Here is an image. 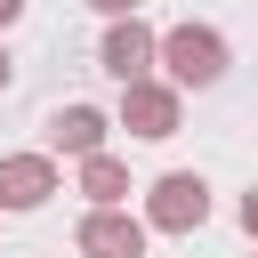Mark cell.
Wrapping results in <instances>:
<instances>
[{"label": "cell", "mask_w": 258, "mask_h": 258, "mask_svg": "<svg viewBox=\"0 0 258 258\" xmlns=\"http://www.w3.org/2000/svg\"><path fill=\"white\" fill-rule=\"evenodd\" d=\"M16 16H24V0H0V32H8V24H16Z\"/></svg>", "instance_id": "8fae6325"}, {"label": "cell", "mask_w": 258, "mask_h": 258, "mask_svg": "<svg viewBox=\"0 0 258 258\" xmlns=\"http://www.w3.org/2000/svg\"><path fill=\"white\" fill-rule=\"evenodd\" d=\"M242 234H250V242H258V185H250V194H242Z\"/></svg>", "instance_id": "30bf717a"}, {"label": "cell", "mask_w": 258, "mask_h": 258, "mask_svg": "<svg viewBox=\"0 0 258 258\" xmlns=\"http://www.w3.org/2000/svg\"><path fill=\"white\" fill-rule=\"evenodd\" d=\"M8 81H16V56H8V48H0V89H8Z\"/></svg>", "instance_id": "7c38bea8"}, {"label": "cell", "mask_w": 258, "mask_h": 258, "mask_svg": "<svg viewBox=\"0 0 258 258\" xmlns=\"http://www.w3.org/2000/svg\"><path fill=\"white\" fill-rule=\"evenodd\" d=\"M145 234H194L202 218H210V185L194 177V169H169V177H153L145 185Z\"/></svg>", "instance_id": "7a4b0ae2"}, {"label": "cell", "mask_w": 258, "mask_h": 258, "mask_svg": "<svg viewBox=\"0 0 258 258\" xmlns=\"http://www.w3.org/2000/svg\"><path fill=\"white\" fill-rule=\"evenodd\" d=\"M89 8H97V16H105V24H113V16H137V8H145V0H89Z\"/></svg>", "instance_id": "9c48e42d"}, {"label": "cell", "mask_w": 258, "mask_h": 258, "mask_svg": "<svg viewBox=\"0 0 258 258\" xmlns=\"http://www.w3.org/2000/svg\"><path fill=\"white\" fill-rule=\"evenodd\" d=\"M81 194H89V210H129V169L113 153H89L81 161Z\"/></svg>", "instance_id": "ba28073f"}, {"label": "cell", "mask_w": 258, "mask_h": 258, "mask_svg": "<svg viewBox=\"0 0 258 258\" xmlns=\"http://www.w3.org/2000/svg\"><path fill=\"white\" fill-rule=\"evenodd\" d=\"M56 194V153H0V210H40Z\"/></svg>", "instance_id": "8992f818"}, {"label": "cell", "mask_w": 258, "mask_h": 258, "mask_svg": "<svg viewBox=\"0 0 258 258\" xmlns=\"http://www.w3.org/2000/svg\"><path fill=\"white\" fill-rule=\"evenodd\" d=\"M177 113H185V97H177L169 81H129V89H121V129L145 137V145L177 137Z\"/></svg>", "instance_id": "3957f363"}, {"label": "cell", "mask_w": 258, "mask_h": 258, "mask_svg": "<svg viewBox=\"0 0 258 258\" xmlns=\"http://www.w3.org/2000/svg\"><path fill=\"white\" fill-rule=\"evenodd\" d=\"M73 250H81V258H145V218H129V210H89V218L73 226Z\"/></svg>", "instance_id": "5b68a950"}, {"label": "cell", "mask_w": 258, "mask_h": 258, "mask_svg": "<svg viewBox=\"0 0 258 258\" xmlns=\"http://www.w3.org/2000/svg\"><path fill=\"white\" fill-rule=\"evenodd\" d=\"M105 113L97 105H56L48 113V153H73V161H89V153H105Z\"/></svg>", "instance_id": "52a82bcc"}, {"label": "cell", "mask_w": 258, "mask_h": 258, "mask_svg": "<svg viewBox=\"0 0 258 258\" xmlns=\"http://www.w3.org/2000/svg\"><path fill=\"white\" fill-rule=\"evenodd\" d=\"M97 64L129 89V81H153V24H137V16H113L105 24V40H97Z\"/></svg>", "instance_id": "277c9868"}, {"label": "cell", "mask_w": 258, "mask_h": 258, "mask_svg": "<svg viewBox=\"0 0 258 258\" xmlns=\"http://www.w3.org/2000/svg\"><path fill=\"white\" fill-rule=\"evenodd\" d=\"M153 64H169V89L185 97V89H218L234 56H226L218 24H169V32H153Z\"/></svg>", "instance_id": "6da1fadb"}]
</instances>
